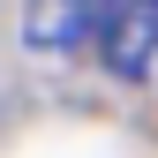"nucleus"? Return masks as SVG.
I'll return each instance as SVG.
<instances>
[{
  "label": "nucleus",
  "instance_id": "nucleus-1",
  "mask_svg": "<svg viewBox=\"0 0 158 158\" xmlns=\"http://www.w3.org/2000/svg\"><path fill=\"white\" fill-rule=\"evenodd\" d=\"M98 53L121 83H143L158 68V0H113L106 30H98Z\"/></svg>",
  "mask_w": 158,
  "mask_h": 158
},
{
  "label": "nucleus",
  "instance_id": "nucleus-2",
  "mask_svg": "<svg viewBox=\"0 0 158 158\" xmlns=\"http://www.w3.org/2000/svg\"><path fill=\"white\" fill-rule=\"evenodd\" d=\"M23 38L38 53H68L75 38H90V0H23Z\"/></svg>",
  "mask_w": 158,
  "mask_h": 158
}]
</instances>
